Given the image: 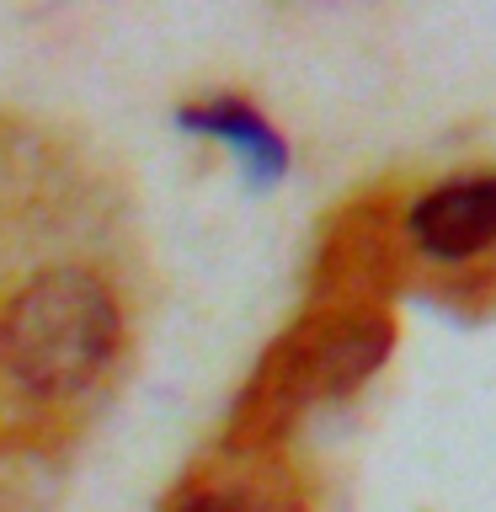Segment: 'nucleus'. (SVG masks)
<instances>
[{
    "mask_svg": "<svg viewBox=\"0 0 496 512\" xmlns=\"http://www.w3.org/2000/svg\"><path fill=\"white\" fill-rule=\"evenodd\" d=\"M118 342L123 310L91 267H43L0 310V368L38 400L91 390Z\"/></svg>",
    "mask_w": 496,
    "mask_h": 512,
    "instance_id": "f257e3e1",
    "label": "nucleus"
},
{
    "mask_svg": "<svg viewBox=\"0 0 496 512\" xmlns=\"http://www.w3.org/2000/svg\"><path fill=\"white\" fill-rule=\"evenodd\" d=\"M395 347V331L379 310H326L304 320L294 336H283L278 358L267 363V400L278 411H304L320 400L358 390L368 374H379Z\"/></svg>",
    "mask_w": 496,
    "mask_h": 512,
    "instance_id": "f03ea898",
    "label": "nucleus"
},
{
    "mask_svg": "<svg viewBox=\"0 0 496 512\" xmlns=\"http://www.w3.org/2000/svg\"><path fill=\"white\" fill-rule=\"evenodd\" d=\"M411 246L432 262H475L496 246V171L448 176L406 208Z\"/></svg>",
    "mask_w": 496,
    "mask_h": 512,
    "instance_id": "7ed1b4c3",
    "label": "nucleus"
},
{
    "mask_svg": "<svg viewBox=\"0 0 496 512\" xmlns=\"http://www.w3.org/2000/svg\"><path fill=\"white\" fill-rule=\"evenodd\" d=\"M182 128L230 144L235 160L251 171V182H278L288 171V150H283L278 128L262 112H251L246 102H235V96H208L198 107H182Z\"/></svg>",
    "mask_w": 496,
    "mask_h": 512,
    "instance_id": "20e7f679",
    "label": "nucleus"
},
{
    "mask_svg": "<svg viewBox=\"0 0 496 512\" xmlns=\"http://www.w3.org/2000/svg\"><path fill=\"white\" fill-rule=\"evenodd\" d=\"M166 512H283V507L262 486H246V480H198Z\"/></svg>",
    "mask_w": 496,
    "mask_h": 512,
    "instance_id": "39448f33",
    "label": "nucleus"
}]
</instances>
